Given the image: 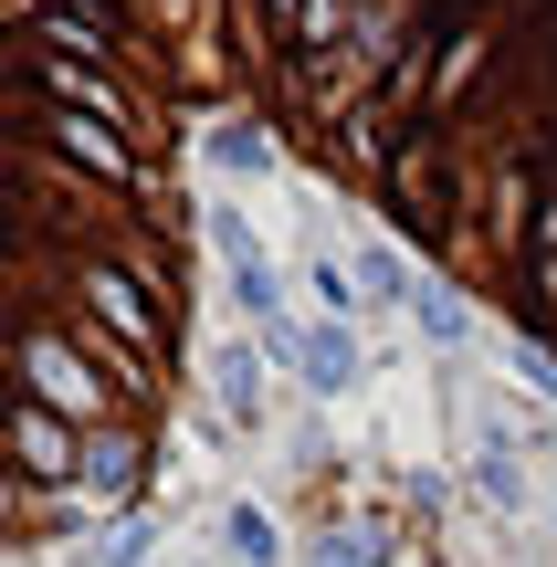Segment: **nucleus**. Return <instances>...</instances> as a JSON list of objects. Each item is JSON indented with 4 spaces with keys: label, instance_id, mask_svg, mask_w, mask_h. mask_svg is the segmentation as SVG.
<instances>
[{
    "label": "nucleus",
    "instance_id": "nucleus-1",
    "mask_svg": "<svg viewBox=\"0 0 557 567\" xmlns=\"http://www.w3.org/2000/svg\"><path fill=\"white\" fill-rule=\"evenodd\" d=\"M306 137L557 347V0H348Z\"/></svg>",
    "mask_w": 557,
    "mask_h": 567
},
{
    "label": "nucleus",
    "instance_id": "nucleus-2",
    "mask_svg": "<svg viewBox=\"0 0 557 567\" xmlns=\"http://www.w3.org/2000/svg\"><path fill=\"white\" fill-rule=\"evenodd\" d=\"M21 400L53 410V421H95V410H116V379L84 358L74 326H32L21 337Z\"/></svg>",
    "mask_w": 557,
    "mask_h": 567
},
{
    "label": "nucleus",
    "instance_id": "nucleus-3",
    "mask_svg": "<svg viewBox=\"0 0 557 567\" xmlns=\"http://www.w3.org/2000/svg\"><path fill=\"white\" fill-rule=\"evenodd\" d=\"M74 295H84V316L105 326L116 347H137V358H158V305H147V274L137 264H74Z\"/></svg>",
    "mask_w": 557,
    "mask_h": 567
},
{
    "label": "nucleus",
    "instance_id": "nucleus-4",
    "mask_svg": "<svg viewBox=\"0 0 557 567\" xmlns=\"http://www.w3.org/2000/svg\"><path fill=\"white\" fill-rule=\"evenodd\" d=\"M11 473H21V484H63V473H84L74 421H53V410L11 400Z\"/></svg>",
    "mask_w": 557,
    "mask_h": 567
},
{
    "label": "nucleus",
    "instance_id": "nucleus-5",
    "mask_svg": "<svg viewBox=\"0 0 557 567\" xmlns=\"http://www.w3.org/2000/svg\"><path fill=\"white\" fill-rule=\"evenodd\" d=\"M42 137H53L63 158H84V168H95V179L137 189V147H126L116 126H95V116H63V105H42Z\"/></svg>",
    "mask_w": 557,
    "mask_h": 567
},
{
    "label": "nucleus",
    "instance_id": "nucleus-6",
    "mask_svg": "<svg viewBox=\"0 0 557 567\" xmlns=\"http://www.w3.org/2000/svg\"><path fill=\"white\" fill-rule=\"evenodd\" d=\"M221 557H231V567H274V557H285V547H274V515L231 505V515H221Z\"/></svg>",
    "mask_w": 557,
    "mask_h": 567
},
{
    "label": "nucleus",
    "instance_id": "nucleus-7",
    "mask_svg": "<svg viewBox=\"0 0 557 567\" xmlns=\"http://www.w3.org/2000/svg\"><path fill=\"white\" fill-rule=\"evenodd\" d=\"M137 442H95V452H84V484H95V494H137Z\"/></svg>",
    "mask_w": 557,
    "mask_h": 567
},
{
    "label": "nucleus",
    "instance_id": "nucleus-8",
    "mask_svg": "<svg viewBox=\"0 0 557 567\" xmlns=\"http://www.w3.org/2000/svg\"><path fill=\"white\" fill-rule=\"evenodd\" d=\"M306 379H316V389H348V379H358V347H348V337H306Z\"/></svg>",
    "mask_w": 557,
    "mask_h": 567
},
{
    "label": "nucleus",
    "instance_id": "nucleus-9",
    "mask_svg": "<svg viewBox=\"0 0 557 567\" xmlns=\"http://www.w3.org/2000/svg\"><path fill=\"white\" fill-rule=\"evenodd\" d=\"M210 158H221V168H274V137H264V126H221Z\"/></svg>",
    "mask_w": 557,
    "mask_h": 567
},
{
    "label": "nucleus",
    "instance_id": "nucleus-10",
    "mask_svg": "<svg viewBox=\"0 0 557 567\" xmlns=\"http://www.w3.org/2000/svg\"><path fill=\"white\" fill-rule=\"evenodd\" d=\"M147 557V526H105L95 536V567H137Z\"/></svg>",
    "mask_w": 557,
    "mask_h": 567
},
{
    "label": "nucleus",
    "instance_id": "nucleus-11",
    "mask_svg": "<svg viewBox=\"0 0 557 567\" xmlns=\"http://www.w3.org/2000/svg\"><path fill=\"white\" fill-rule=\"evenodd\" d=\"M221 400H231V421H252V358H221Z\"/></svg>",
    "mask_w": 557,
    "mask_h": 567
},
{
    "label": "nucleus",
    "instance_id": "nucleus-12",
    "mask_svg": "<svg viewBox=\"0 0 557 567\" xmlns=\"http://www.w3.org/2000/svg\"><path fill=\"white\" fill-rule=\"evenodd\" d=\"M316 567H369V547L358 536H316Z\"/></svg>",
    "mask_w": 557,
    "mask_h": 567
}]
</instances>
